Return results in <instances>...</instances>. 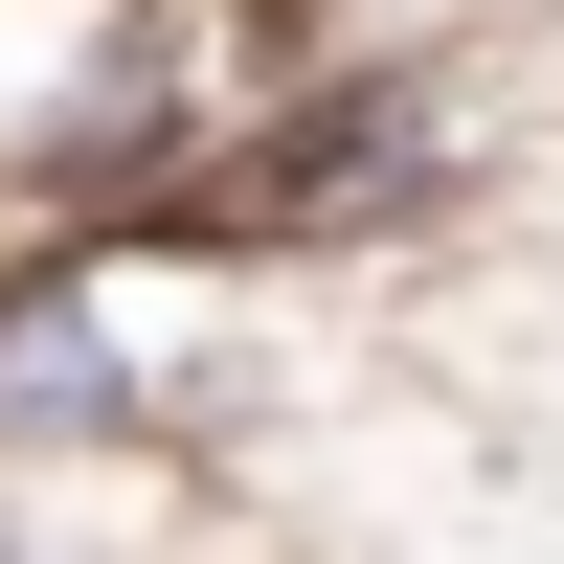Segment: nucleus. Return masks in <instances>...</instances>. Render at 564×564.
Masks as SVG:
<instances>
[{
  "instance_id": "nucleus-1",
  "label": "nucleus",
  "mask_w": 564,
  "mask_h": 564,
  "mask_svg": "<svg viewBox=\"0 0 564 564\" xmlns=\"http://www.w3.org/2000/svg\"><path fill=\"white\" fill-rule=\"evenodd\" d=\"M90 452H181L159 339H135L113 249H23L0 271V475H90Z\"/></svg>"
}]
</instances>
